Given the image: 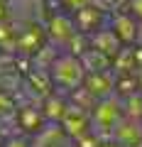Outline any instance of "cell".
Returning a JSON list of instances; mask_svg holds the SVG:
<instances>
[{"instance_id":"1","label":"cell","mask_w":142,"mask_h":147,"mask_svg":"<svg viewBox=\"0 0 142 147\" xmlns=\"http://www.w3.org/2000/svg\"><path fill=\"white\" fill-rule=\"evenodd\" d=\"M122 118H125V113H122L120 96L113 93L108 98L98 100L93 105V110H91V135H96L98 140H110Z\"/></svg>"},{"instance_id":"2","label":"cell","mask_w":142,"mask_h":147,"mask_svg":"<svg viewBox=\"0 0 142 147\" xmlns=\"http://www.w3.org/2000/svg\"><path fill=\"white\" fill-rule=\"evenodd\" d=\"M49 76H52L54 86H59L64 91H76L86 81V69L76 54L66 52V54H57L54 57V61L49 64Z\"/></svg>"},{"instance_id":"3","label":"cell","mask_w":142,"mask_h":147,"mask_svg":"<svg viewBox=\"0 0 142 147\" xmlns=\"http://www.w3.org/2000/svg\"><path fill=\"white\" fill-rule=\"evenodd\" d=\"M110 27L115 32V37L120 39L122 47H132L137 44V34H140V22L132 15H125V12H113L110 15Z\"/></svg>"},{"instance_id":"4","label":"cell","mask_w":142,"mask_h":147,"mask_svg":"<svg viewBox=\"0 0 142 147\" xmlns=\"http://www.w3.org/2000/svg\"><path fill=\"white\" fill-rule=\"evenodd\" d=\"M115 76L113 71H100V74H86V81H83V88L93 96L96 100H103L108 96L115 93Z\"/></svg>"},{"instance_id":"5","label":"cell","mask_w":142,"mask_h":147,"mask_svg":"<svg viewBox=\"0 0 142 147\" xmlns=\"http://www.w3.org/2000/svg\"><path fill=\"white\" fill-rule=\"evenodd\" d=\"M110 140H115L120 147H142V120L122 118Z\"/></svg>"},{"instance_id":"6","label":"cell","mask_w":142,"mask_h":147,"mask_svg":"<svg viewBox=\"0 0 142 147\" xmlns=\"http://www.w3.org/2000/svg\"><path fill=\"white\" fill-rule=\"evenodd\" d=\"M74 25L79 32H86V34H93V32L103 30L105 27V12L98 10L96 5H88L83 10L74 12Z\"/></svg>"},{"instance_id":"7","label":"cell","mask_w":142,"mask_h":147,"mask_svg":"<svg viewBox=\"0 0 142 147\" xmlns=\"http://www.w3.org/2000/svg\"><path fill=\"white\" fill-rule=\"evenodd\" d=\"M76 37H79V30H76L74 20H69V17H54L52 25H49V39L52 44H61V47H71Z\"/></svg>"},{"instance_id":"8","label":"cell","mask_w":142,"mask_h":147,"mask_svg":"<svg viewBox=\"0 0 142 147\" xmlns=\"http://www.w3.org/2000/svg\"><path fill=\"white\" fill-rule=\"evenodd\" d=\"M71 137L64 132V127L59 125H44L42 130L37 132V137L32 140V147H71Z\"/></svg>"},{"instance_id":"9","label":"cell","mask_w":142,"mask_h":147,"mask_svg":"<svg viewBox=\"0 0 142 147\" xmlns=\"http://www.w3.org/2000/svg\"><path fill=\"white\" fill-rule=\"evenodd\" d=\"M91 47L98 49V52H103L105 57H110V59L118 57V54L122 52L120 39L115 37V32H113L110 27H103V30L93 32V34H91Z\"/></svg>"},{"instance_id":"10","label":"cell","mask_w":142,"mask_h":147,"mask_svg":"<svg viewBox=\"0 0 142 147\" xmlns=\"http://www.w3.org/2000/svg\"><path fill=\"white\" fill-rule=\"evenodd\" d=\"M81 64H83L86 74H100V71H110L113 69V61L110 57H105L103 52H98V49H93L88 44V49H83V52L79 54Z\"/></svg>"},{"instance_id":"11","label":"cell","mask_w":142,"mask_h":147,"mask_svg":"<svg viewBox=\"0 0 142 147\" xmlns=\"http://www.w3.org/2000/svg\"><path fill=\"white\" fill-rule=\"evenodd\" d=\"M44 120H47L44 113H42V110H37V108H25V110H20V125H22V130L39 132L44 125H47Z\"/></svg>"},{"instance_id":"12","label":"cell","mask_w":142,"mask_h":147,"mask_svg":"<svg viewBox=\"0 0 142 147\" xmlns=\"http://www.w3.org/2000/svg\"><path fill=\"white\" fill-rule=\"evenodd\" d=\"M125 3H127V0H93L91 5H96L98 10H103L105 15H113V12H118Z\"/></svg>"},{"instance_id":"13","label":"cell","mask_w":142,"mask_h":147,"mask_svg":"<svg viewBox=\"0 0 142 147\" xmlns=\"http://www.w3.org/2000/svg\"><path fill=\"white\" fill-rule=\"evenodd\" d=\"M64 3V7H69L71 12H79V10H83V7H88L93 0H61Z\"/></svg>"},{"instance_id":"14","label":"cell","mask_w":142,"mask_h":147,"mask_svg":"<svg viewBox=\"0 0 142 147\" xmlns=\"http://www.w3.org/2000/svg\"><path fill=\"white\" fill-rule=\"evenodd\" d=\"M3 147H32V140H27V137H10Z\"/></svg>"},{"instance_id":"15","label":"cell","mask_w":142,"mask_h":147,"mask_svg":"<svg viewBox=\"0 0 142 147\" xmlns=\"http://www.w3.org/2000/svg\"><path fill=\"white\" fill-rule=\"evenodd\" d=\"M127 5H130V10H132V17H135L137 22H142V0H127Z\"/></svg>"},{"instance_id":"16","label":"cell","mask_w":142,"mask_h":147,"mask_svg":"<svg viewBox=\"0 0 142 147\" xmlns=\"http://www.w3.org/2000/svg\"><path fill=\"white\" fill-rule=\"evenodd\" d=\"M98 147H120V145H118L115 140H100V142H98Z\"/></svg>"}]
</instances>
